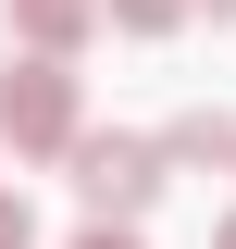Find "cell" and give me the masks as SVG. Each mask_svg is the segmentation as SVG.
I'll list each match as a JSON object with an SVG mask.
<instances>
[{"label": "cell", "instance_id": "cell-1", "mask_svg": "<svg viewBox=\"0 0 236 249\" xmlns=\"http://www.w3.org/2000/svg\"><path fill=\"white\" fill-rule=\"evenodd\" d=\"M75 199H87L100 224H137L149 199H162V175H174V162H162V137H75Z\"/></svg>", "mask_w": 236, "mask_h": 249}, {"label": "cell", "instance_id": "cell-2", "mask_svg": "<svg viewBox=\"0 0 236 249\" xmlns=\"http://www.w3.org/2000/svg\"><path fill=\"white\" fill-rule=\"evenodd\" d=\"M0 137L13 150H75V75H62V50H25L13 75H0Z\"/></svg>", "mask_w": 236, "mask_h": 249}, {"label": "cell", "instance_id": "cell-3", "mask_svg": "<svg viewBox=\"0 0 236 249\" xmlns=\"http://www.w3.org/2000/svg\"><path fill=\"white\" fill-rule=\"evenodd\" d=\"M162 162H186V175H224V162H236V112H174V124H162Z\"/></svg>", "mask_w": 236, "mask_h": 249}, {"label": "cell", "instance_id": "cell-4", "mask_svg": "<svg viewBox=\"0 0 236 249\" xmlns=\"http://www.w3.org/2000/svg\"><path fill=\"white\" fill-rule=\"evenodd\" d=\"M112 0H13V25H25V50H75V37L100 25Z\"/></svg>", "mask_w": 236, "mask_h": 249}, {"label": "cell", "instance_id": "cell-5", "mask_svg": "<svg viewBox=\"0 0 236 249\" xmlns=\"http://www.w3.org/2000/svg\"><path fill=\"white\" fill-rule=\"evenodd\" d=\"M186 13H199V0H112V25H124V37H174Z\"/></svg>", "mask_w": 236, "mask_h": 249}, {"label": "cell", "instance_id": "cell-6", "mask_svg": "<svg viewBox=\"0 0 236 249\" xmlns=\"http://www.w3.org/2000/svg\"><path fill=\"white\" fill-rule=\"evenodd\" d=\"M0 249H37V212H25V199H0Z\"/></svg>", "mask_w": 236, "mask_h": 249}, {"label": "cell", "instance_id": "cell-7", "mask_svg": "<svg viewBox=\"0 0 236 249\" xmlns=\"http://www.w3.org/2000/svg\"><path fill=\"white\" fill-rule=\"evenodd\" d=\"M75 249H137V237H124V224H87V237H75Z\"/></svg>", "mask_w": 236, "mask_h": 249}, {"label": "cell", "instance_id": "cell-8", "mask_svg": "<svg viewBox=\"0 0 236 249\" xmlns=\"http://www.w3.org/2000/svg\"><path fill=\"white\" fill-rule=\"evenodd\" d=\"M211 25H236V0H211Z\"/></svg>", "mask_w": 236, "mask_h": 249}, {"label": "cell", "instance_id": "cell-9", "mask_svg": "<svg viewBox=\"0 0 236 249\" xmlns=\"http://www.w3.org/2000/svg\"><path fill=\"white\" fill-rule=\"evenodd\" d=\"M224 249H236V224H224Z\"/></svg>", "mask_w": 236, "mask_h": 249}]
</instances>
